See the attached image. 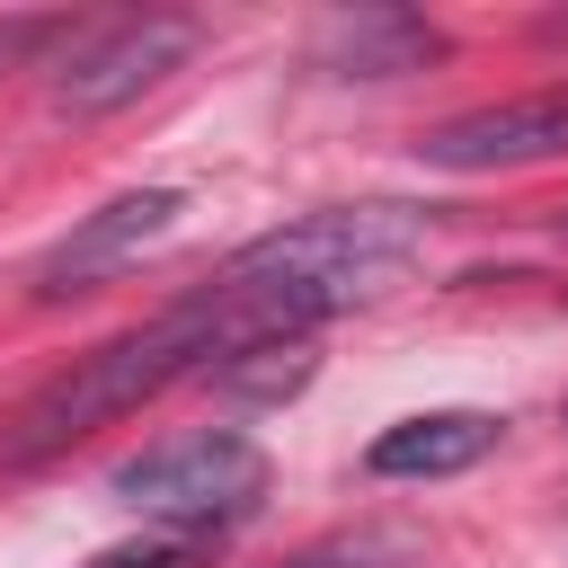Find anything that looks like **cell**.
<instances>
[{
  "label": "cell",
  "instance_id": "12",
  "mask_svg": "<svg viewBox=\"0 0 568 568\" xmlns=\"http://www.w3.org/2000/svg\"><path fill=\"white\" fill-rule=\"evenodd\" d=\"M550 231H559V240H568V204H559V213H550Z\"/></svg>",
  "mask_w": 568,
  "mask_h": 568
},
{
  "label": "cell",
  "instance_id": "2",
  "mask_svg": "<svg viewBox=\"0 0 568 568\" xmlns=\"http://www.w3.org/2000/svg\"><path fill=\"white\" fill-rule=\"evenodd\" d=\"M435 213L417 204H328V213H302L266 240H248L231 266H222V293L257 320V337H311L328 311L364 302L390 266H408L426 248Z\"/></svg>",
  "mask_w": 568,
  "mask_h": 568
},
{
  "label": "cell",
  "instance_id": "9",
  "mask_svg": "<svg viewBox=\"0 0 568 568\" xmlns=\"http://www.w3.org/2000/svg\"><path fill=\"white\" fill-rule=\"evenodd\" d=\"M213 373H222V390H240V399H284V390L311 382V337H257V346L222 355Z\"/></svg>",
  "mask_w": 568,
  "mask_h": 568
},
{
  "label": "cell",
  "instance_id": "3",
  "mask_svg": "<svg viewBox=\"0 0 568 568\" xmlns=\"http://www.w3.org/2000/svg\"><path fill=\"white\" fill-rule=\"evenodd\" d=\"M106 488H115V506L160 524L169 541H195V532L240 524L266 497V453L248 435H231V426H195V435H169V444L115 462Z\"/></svg>",
  "mask_w": 568,
  "mask_h": 568
},
{
  "label": "cell",
  "instance_id": "4",
  "mask_svg": "<svg viewBox=\"0 0 568 568\" xmlns=\"http://www.w3.org/2000/svg\"><path fill=\"white\" fill-rule=\"evenodd\" d=\"M195 44H204V27L186 9H124V18L71 36V53L53 62V106L62 115H115L142 89H160Z\"/></svg>",
  "mask_w": 568,
  "mask_h": 568
},
{
  "label": "cell",
  "instance_id": "8",
  "mask_svg": "<svg viewBox=\"0 0 568 568\" xmlns=\"http://www.w3.org/2000/svg\"><path fill=\"white\" fill-rule=\"evenodd\" d=\"M435 53H444L435 27L408 18V9H355V18H328L320 27V62L337 80H399V71H417Z\"/></svg>",
  "mask_w": 568,
  "mask_h": 568
},
{
  "label": "cell",
  "instance_id": "10",
  "mask_svg": "<svg viewBox=\"0 0 568 568\" xmlns=\"http://www.w3.org/2000/svg\"><path fill=\"white\" fill-rule=\"evenodd\" d=\"M195 559V541H133V550H106V559H89V568H186Z\"/></svg>",
  "mask_w": 568,
  "mask_h": 568
},
{
  "label": "cell",
  "instance_id": "11",
  "mask_svg": "<svg viewBox=\"0 0 568 568\" xmlns=\"http://www.w3.org/2000/svg\"><path fill=\"white\" fill-rule=\"evenodd\" d=\"M293 568H382V550L373 541H328V550H302Z\"/></svg>",
  "mask_w": 568,
  "mask_h": 568
},
{
  "label": "cell",
  "instance_id": "7",
  "mask_svg": "<svg viewBox=\"0 0 568 568\" xmlns=\"http://www.w3.org/2000/svg\"><path fill=\"white\" fill-rule=\"evenodd\" d=\"M488 444H497L488 408H417V417H399V426L373 435L364 470L373 479H444V470H470Z\"/></svg>",
  "mask_w": 568,
  "mask_h": 568
},
{
  "label": "cell",
  "instance_id": "5",
  "mask_svg": "<svg viewBox=\"0 0 568 568\" xmlns=\"http://www.w3.org/2000/svg\"><path fill=\"white\" fill-rule=\"evenodd\" d=\"M178 213H186V195H178V186H133V195H115V204L80 213V222L36 257V302H71V293L106 284V275H124L151 240H169V231H178Z\"/></svg>",
  "mask_w": 568,
  "mask_h": 568
},
{
  "label": "cell",
  "instance_id": "6",
  "mask_svg": "<svg viewBox=\"0 0 568 568\" xmlns=\"http://www.w3.org/2000/svg\"><path fill=\"white\" fill-rule=\"evenodd\" d=\"M417 160H426V169H453V178L568 160V80H559V89L497 98V106H470V115H444V124L417 142Z\"/></svg>",
  "mask_w": 568,
  "mask_h": 568
},
{
  "label": "cell",
  "instance_id": "1",
  "mask_svg": "<svg viewBox=\"0 0 568 568\" xmlns=\"http://www.w3.org/2000/svg\"><path fill=\"white\" fill-rule=\"evenodd\" d=\"M240 346H257V320L213 284V293H195V302H178V311H160V320H142V328L71 355V364H62L44 390H27L18 417L0 426V470H36V462L71 453L80 435L133 417L142 399H160V390L186 382V373H213V364L240 355Z\"/></svg>",
  "mask_w": 568,
  "mask_h": 568
}]
</instances>
